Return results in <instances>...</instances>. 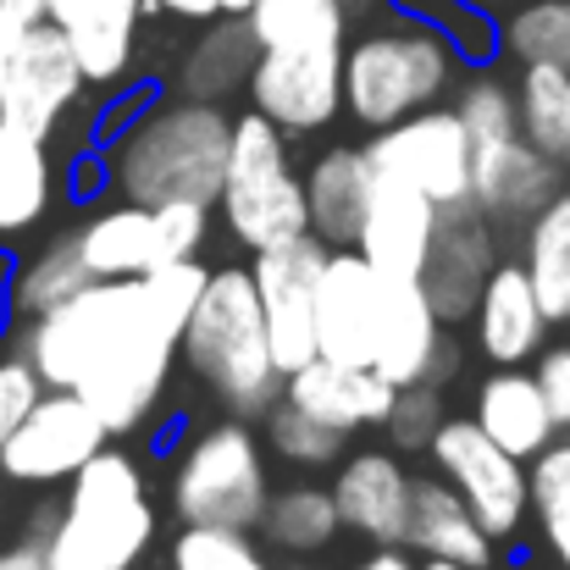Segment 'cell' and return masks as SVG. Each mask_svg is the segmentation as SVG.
<instances>
[{
  "instance_id": "obj_1",
  "label": "cell",
  "mask_w": 570,
  "mask_h": 570,
  "mask_svg": "<svg viewBox=\"0 0 570 570\" xmlns=\"http://www.w3.org/2000/svg\"><path fill=\"white\" fill-rule=\"evenodd\" d=\"M210 283V266L167 261L150 277H111L89 283L67 305L28 316L17 350L33 361L45 387H78L111 438H134L156 421L178 355H184V322L194 316L199 294Z\"/></svg>"
},
{
  "instance_id": "obj_2",
  "label": "cell",
  "mask_w": 570,
  "mask_h": 570,
  "mask_svg": "<svg viewBox=\"0 0 570 570\" xmlns=\"http://www.w3.org/2000/svg\"><path fill=\"white\" fill-rule=\"evenodd\" d=\"M233 156V117L216 100L194 95H156L134 111L128 128L106 139V178L117 199L134 205H173L205 199L216 205Z\"/></svg>"
},
{
  "instance_id": "obj_3",
  "label": "cell",
  "mask_w": 570,
  "mask_h": 570,
  "mask_svg": "<svg viewBox=\"0 0 570 570\" xmlns=\"http://www.w3.org/2000/svg\"><path fill=\"white\" fill-rule=\"evenodd\" d=\"M33 515V538H45L50 570H139L161 527L139 460L111 443L67 482L61 504Z\"/></svg>"
},
{
  "instance_id": "obj_4",
  "label": "cell",
  "mask_w": 570,
  "mask_h": 570,
  "mask_svg": "<svg viewBox=\"0 0 570 570\" xmlns=\"http://www.w3.org/2000/svg\"><path fill=\"white\" fill-rule=\"evenodd\" d=\"M184 366L227 415L244 421H261L283 399V366L249 266H210V283L184 322Z\"/></svg>"
},
{
  "instance_id": "obj_5",
  "label": "cell",
  "mask_w": 570,
  "mask_h": 570,
  "mask_svg": "<svg viewBox=\"0 0 570 570\" xmlns=\"http://www.w3.org/2000/svg\"><path fill=\"white\" fill-rule=\"evenodd\" d=\"M460 67L465 61L454 56V45L410 6H399V17L372 22L344 45V117L372 134L393 128L426 106H443V95L460 83Z\"/></svg>"
},
{
  "instance_id": "obj_6",
  "label": "cell",
  "mask_w": 570,
  "mask_h": 570,
  "mask_svg": "<svg viewBox=\"0 0 570 570\" xmlns=\"http://www.w3.org/2000/svg\"><path fill=\"white\" fill-rule=\"evenodd\" d=\"M272 504L266 443L244 415H222L194 432L173 460V515L178 527H244L255 532Z\"/></svg>"
},
{
  "instance_id": "obj_7",
  "label": "cell",
  "mask_w": 570,
  "mask_h": 570,
  "mask_svg": "<svg viewBox=\"0 0 570 570\" xmlns=\"http://www.w3.org/2000/svg\"><path fill=\"white\" fill-rule=\"evenodd\" d=\"M216 205H222L227 233L244 249H272L283 238L311 233V199H305V178L294 173L288 134L255 106L233 117V156H227V184Z\"/></svg>"
},
{
  "instance_id": "obj_8",
  "label": "cell",
  "mask_w": 570,
  "mask_h": 570,
  "mask_svg": "<svg viewBox=\"0 0 570 570\" xmlns=\"http://www.w3.org/2000/svg\"><path fill=\"white\" fill-rule=\"evenodd\" d=\"M426 460L471 504V515L493 532V543L521 538V527L532 521V465L521 454L493 443L471 415H443L438 438L426 443Z\"/></svg>"
},
{
  "instance_id": "obj_9",
  "label": "cell",
  "mask_w": 570,
  "mask_h": 570,
  "mask_svg": "<svg viewBox=\"0 0 570 570\" xmlns=\"http://www.w3.org/2000/svg\"><path fill=\"white\" fill-rule=\"evenodd\" d=\"M106 443H111V426L78 387H45L39 404L6 438L0 476L28 482V488H67Z\"/></svg>"
},
{
  "instance_id": "obj_10",
  "label": "cell",
  "mask_w": 570,
  "mask_h": 570,
  "mask_svg": "<svg viewBox=\"0 0 570 570\" xmlns=\"http://www.w3.org/2000/svg\"><path fill=\"white\" fill-rule=\"evenodd\" d=\"M344 45L350 39H316V45H283L261 50L255 72L244 83L249 106L272 117L283 134H316L344 117Z\"/></svg>"
},
{
  "instance_id": "obj_11",
  "label": "cell",
  "mask_w": 570,
  "mask_h": 570,
  "mask_svg": "<svg viewBox=\"0 0 570 570\" xmlns=\"http://www.w3.org/2000/svg\"><path fill=\"white\" fill-rule=\"evenodd\" d=\"M327 255H333L327 238L299 233V238L272 244V249H255V261H249V277H255L266 333H272V355H277L283 377L299 372L305 361H316V288H322Z\"/></svg>"
},
{
  "instance_id": "obj_12",
  "label": "cell",
  "mask_w": 570,
  "mask_h": 570,
  "mask_svg": "<svg viewBox=\"0 0 570 570\" xmlns=\"http://www.w3.org/2000/svg\"><path fill=\"white\" fill-rule=\"evenodd\" d=\"M366 156H372V167L382 178H399V184L421 189L426 199H438V205L471 199V156H476V145H471V134H465L454 106H426V111H415V117H404L393 128H377Z\"/></svg>"
},
{
  "instance_id": "obj_13",
  "label": "cell",
  "mask_w": 570,
  "mask_h": 570,
  "mask_svg": "<svg viewBox=\"0 0 570 570\" xmlns=\"http://www.w3.org/2000/svg\"><path fill=\"white\" fill-rule=\"evenodd\" d=\"M89 78L67 45V33L56 22H39L6 61V89H0V122L22 128L33 139H56L61 122L72 117V106L83 100Z\"/></svg>"
},
{
  "instance_id": "obj_14",
  "label": "cell",
  "mask_w": 570,
  "mask_h": 570,
  "mask_svg": "<svg viewBox=\"0 0 570 570\" xmlns=\"http://www.w3.org/2000/svg\"><path fill=\"white\" fill-rule=\"evenodd\" d=\"M460 361H465V350H460L454 327L432 311L426 288H421V283H399V277H387L377 361H372V366H377L393 387H415V382H426V387H449V382L460 377Z\"/></svg>"
},
{
  "instance_id": "obj_15",
  "label": "cell",
  "mask_w": 570,
  "mask_h": 570,
  "mask_svg": "<svg viewBox=\"0 0 570 570\" xmlns=\"http://www.w3.org/2000/svg\"><path fill=\"white\" fill-rule=\"evenodd\" d=\"M382 299H387V277L377 266L361 249H333L322 288H316V355L372 366L382 333Z\"/></svg>"
},
{
  "instance_id": "obj_16",
  "label": "cell",
  "mask_w": 570,
  "mask_h": 570,
  "mask_svg": "<svg viewBox=\"0 0 570 570\" xmlns=\"http://www.w3.org/2000/svg\"><path fill=\"white\" fill-rule=\"evenodd\" d=\"M499 266L493 255V222L460 199V205H443L438 210V233H432V249H426V266H421V288L432 299V311L454 327V322H471L476 311V294L488 283V272Z\"/></svg>"
},
{
  "instance_id": "obj_17",
  "label": "cell",
  "mask_w": 570,
  "mask_h": 570,
  "mask_svg": "<svg viewBox=\"0 0 570 570\" xmlns=\"http://www.w3.org/2000/svg\"><path fill=\"white\" fill-rule=\"evenodd\" d=\"M333 499H338L344 532L366 538L372 549H404L415 476L404 471V460L393 449H355V454H344L338 476H333Z\"/></svg>"
},
{
  "instance_id": "obj_18",
  "label": "cell",
  "mask_w": 570,
  "mask_h": 570,
  "mask_svg": "<svg viewBox=\"0 0 570 570\" xmlns=\"http://www.w3.org/2000/svg\"><path fill=\"white\" fill-rule=\"evenodd\" d=\"M560 178H566L560 161H549L527 134H510V139L476 145V156H471V205L493 227L532 222L560 194Z\"/></svg>"
},
{
  "instance_id": "obj_19",
  "label": "cell",
  "mask_w": 570,
  "mask_h": 570,
  "mask_svg": "<svg viewBox=\"0 0 570 570\" xmlns=\"http://www.w3.org/2000/svg\"><path fill=\"white\" fill-rule=\"evenodd\" d=\"M549 311L527 277L521 261H499L476 294V311H471V338L476 350L493 361V366H527L543 355L549 344Z\"/></svg>"
},
{
  "instance_id": "obj_20",
  "label": "cell",
  "mask_w": 570,
  "mask_h": 570,
  "mask_svg": "<svg viewBox=\"0 0 570 570\" xmlns=\"http://www.w3.org/2000/svg\"><path fill=\"white\" fill-rule=\"evenodd\" d=\"M145 11H150V0H50V22L67 33L89 89L128 83Z\"/></svg>"
},
{
  "instance_id": "obj_21",
  "label": "cell",
  "mask_w": 570,
  "mask_h": 570,
  "mask_svg": "<svg viewBox=\"0 0 570 570\" xmlns=\"http://www.w3.org/2000/svg\"><path fill=\"white\" fill-rule=\"evenodd\" d=\"M393 382L382 377L377 366H355V361H305L299 372L283 377V399L311 410L316 421L338 426V432H366V426H382L387 410H393Z\"/></svg>"
},
{
  "instance_id": "obj_22",
  "label": "cell",
  "mask_w": 570,
  "mask_h": 570,
  "mask_svg": "<svg viewBox=\"0 0 570 570\" xmlns=\"http://www.w3.org/2000/svg\"><path fill=\"white\" fill-rule=\"evenodd\" d=\"M438 210H443L438 199H426L421 189L377 173V194H372V210H366V227H361L355 249L377 266L382 277L415 283L421 266H426L432 233H438Z\"/></svg>"
},
{
  "instance_id": "obj_23",
  "label": "cell",
  "mask_w": 570,
  "mask_h": 570,
  "mask_svg": "<svg viewBox=\"0 0 570 570\" xmlns=\"http://www.w3.org/2000/svg\"><path fill=\"white\" fill-rule=\"evenodd\" d=\"M471 421L493 443H504L510 454H521V460H538L566 432L560 415H554V404H549V393L538 387V377L527 366H493L488 377L476 382Z\"/></svg>"
},
{
  "instance_id": "obj_24",
  "label": "cell",
  "mask_w": 570,
  "mask_h": 570,
  "mask_svg": "<svg viewBox=\"0 0 570 570\" xmlns=\"http://www.w3.org/2000/svg\"><path fill=\"white\" fill-rule=\"evenodd\" d=\"M72 238H78V255H83L95 283L150 277L156 266L173 261L167 238H161V222H156V205H134V199H117V205L95 210Z\"/></svg>"
},
{
  "instance_id": "obj_25",
  "label": "cell",
  "mask_w": 570,
  "mask_h": 570,
  "mask_svg": "<svg viewBox=\"0 0 570 570\" xmlns=\"http://www.w3.org/2000/svg\"><path fill=\"white\" fill-rule=\"evenodd\" d=\"M377 194V167L366 156V145H333L327 156H316V167L305 173V199H311V233L327 238L333 249H355L366 210Z\"/></svg>"
},
{
  "instance_id": "obj_26",
  "label": "cell",
  "mask_w": 570,
  "mask_h": 570,
  "mask_svg": "<svg viewBox=\"0 0 570 570\" xmlns=\"http://www.w3.org/2000/svg\"><path fill=\"white\" fill-rule=\"evenodd\" d=\"M410 554L421 560H460V566L488 570L493 566V532L471 515V504L432 471V476H415V499H410V538H404Z\"/></svg>"
},
{
  "instance_id": "obj_27",
  "label": "cell",
  "mask_w": 570,
  "mask_h": 570,
  "mask_svg": "<svg viewBox=\"0 0 570 570\" xmlns=\"http://www.w3.org/2000/svg\"><path fill=\"white\" fill-rule=\"evenodd\" d=\"M255 56H261V45H255L249 22H244V17H216L189 45V56H184V67H178V95L216 100V106H222L227 95H238V89L249 83Z\"/></svg>"
},
{
  "instance_id": "obj_28",
  "label": "cell",
  "mask_w": 570,
  "mask_h": 570,
  "mask_svg": "<svg viewBox=\"0 0 570 570\" xmlns=\"http://www.w3.org/2000/svg\"><path fill=\"white\" fill-rule=\"evenodd\" d=\"M56 199V161L50 145L0 122V238L28 233Z\"/></svg>"
},
{
  "instance_id": "obj_29",
  "label": "cell",
  "mask_w": 570,
  "mask_h": 570,
  "mask_svg": "<svg viewBox=\"0 0 570 570\" xmlns=\"http://www.w3.org/2000/svg\"><path fill=\"white\" fill-rule=\"evenodd\" d=\"M277 554H322L338 532H344V515H338V499L333 488L322 482H294L283 493H272L261 527H255Z\"/></svg>"
},
{
  "instance_id": "obj_30",
  "label": "cell",
  "mask_w": 570,
  "mask_h": 570,
  "mask_svg": "<svg viewBox=\"0 0 570 570\" xmlns=\"http://www.w3.org/2000/svg\"><path fill=\"white\" fill-rule=\"evenodd\" d=\"M521 266L554 327H570V189H560L532 222L521 244Z\"/></svg>"
},
{
  "instance_id": "obj_31",
  "label": "cell",
  "mask_w": 570,
  "mask_h": 570,
  "mask_svg": "<svg viewBox=\"0 0 570 570\" xmlns=\"http://www.w3.org/2000/svg\"><path fill=\"white\" fill-rule=\"evenodd\" d=\"M515 106H521V134L570 173V67H549V61L521 67Z\"/></svg>"
},
{
  "instance_id": "obj_32",
  "label": "cell",
  "mask_w": 570,
  "mask_h": 570,
  "mask_svg": "<svg viewBox=\"0 0 570 570\" xmlns=\"http://www.w3.org/2000/svg\"><path fill=\"white\" fill-rule=\"evenodd\" d=\"M89 283H95V277H89V266H83V255H78V238L61 233V238H50L39 255H28V261L17 266V277H11V305H17V316L28 322V316H45V311L67 305V299L83 294Z\"/></svg>"
},
{
  "instance_id": "obj_33",
  "label": "cell",
  "mask_w": 570,
  "mask_h": 570,
  "mask_svg": "<svg viewBox=\"0 0 570 570\" xmlns=\"http://www.w3.org/2000/svg\"><path fill=\"white\" fill-rule=\"evenodd\" d=\"M261 50L283 45H316V39H350V6L344 0H255L244 11Z\"/></svg>"
},
{
  "instance_id": "obj_34",
  "label": "cell",
  "mask_w": 570,
  "mask_h": 570,
  "mask_svg": "<svg viewBox=\"0 0 570 570\" xmlns=\"http://www.w3.org/2000/svg\"><path fill=\"white\" fill-rule=\"evenodd\" d=\"M399 6H410L421 22H432L471 72L493 67L504 56V22H499V11H488L476 0H399Z\"/></svg>"
},
{
  "instance_id": "obj_35",
  "label": "cell",
  "mask_w": 570,
  "mask_h": 570,
  "mask_svg": "<svg viewBox=\"0 0 570 570\" xmlns=\"http://www.w3.org/2000/svg\"><path fill=\"white\" fill-rule=\"evenodd\" d=\"M261 426H266L272 454H277V460H288V465H305V471L338 465V460L350 454V432H338V426L316 421L311 410H299V404H288V399H277V404L261 415Z\"/></svg>"
},
{
  "instance_id": "obj_36",
  "label": "cell",
  "mask_w": 570,
  "mask_h": 570,
  "mask_svg": "<svg viewBox=\"0 0 570 570\" xmlns=\"http://www.w3.org/2000/svg\"><path fill=\"white\" fill-rule=\"evenodd\" d=\"M532 465V521H538V538L543 549L570 566V432L554 438Z\"/></svg>"
},
{
  "instance_id": "obj_37",
  "label": "cell",
  "mask_w": 570,
  "mask_h": 570,
  "mask_svg": "<svg viewBox=\"0 0 570 570\" xmlns=\"http://www.w3.org/2000/svg\"><path fill=\"white\" fill-rule=\"evenodd\" d=\"M504 56L521 67H570V0H521L504 17Z\"/></svg>"
},
{
  "instance_id": "obj_38",
  "label": "cell",
  "mask_w": 570,
  "mask_h": 570,
  "mask_svg": "<svg viewBox=\"0 0 570 570\" xmlns=\"http://www.w3.org/2000/svg\"><path fill=\"white\" fill-rule=\"evenodd\" d=\"M173 566L178 570H277L244 527H178Z\"/></svg>"
},
{
  "instance_id": "obj_39",
  "label": "cell",
  "mask_w": 570,
  "mask_h": 570,
  "mask_svg": "<svg viewBox=\"0 0 570 570\" xmlns=\"http://www.w3.org/2000/svg\"><path fill=\"white\" fill-rule=\"evenodd\" d=\"M454 111H460V122H465L471 145H493V139H510V134H521L515 83H504V78H499V72H488V67H476V78L460 89Z\"/></svg>"
},
{
  "instance_id": "obj_40",
  "label": "cell",
  "mask_w": 570,
  "mask_h": 570,
  "mask_svg": "<svg viewBox=\"0 0 570 570\" xmlns=\"http://www.w3.org/2000/svg\"><path fill=\"white\" fill-rule=\"evenodd\" d=\"M438 426H443V387H426V382L399 387L393 393V410L382 421V432H387V443L399 454H426V443L438 438Z\"/></svg>"
},
{
  "instance_id": "obj_41",
  "label": "cell",
  "mask_w": 570,
  "mask_h": 570,
  "mask_svg": "<svg viewBox=\"0 0 570 570\" xmlns=\"http://www.w3.org/2000/svg\"><path fill=\"white\" fill-rule=\"evenodd\" d=\"M39 393H45V377L33 372V361L22 350H0V449L17 432V421L39 404Z\"/></svg>"
},
{
  "instance_id": "obj_42",
  "label": "cell",
  "mask_w": 570,
  "mask_h": 570,
  "mask_svg": "<svg viewBox=\"0 0 570 570\" xmlns=\"http://www.w3.org/2000/svg\"><path fill=\"white\" fill-rule=\"evenodd\" d=\"M156 222H161V238H167V255L173 261H194L210 238V205L205 199H173V205H156Z\"/></svg>"
},
{
  "instance_id": "obj_43",
  "label": "cell",
  "mask_w": 570,
  "mask_h": 570,
  "mask_svg": "<svg viewBox=\"0 0 570 570\" xmlns=\"http://www.w3.org/2000/svg\"><path fill=\"white\" fill-rule=\"evenodd\" d=\"M538 387L549 393V404H554V415H560V426H570V344H543V355H538Z\"/></svg>"
},
{
  "instance_id": "obj_44",
  "label": "cell",
  "mask_w": 570,
  "mask_h": 570,
  "mask_svg": "<svg viewBox=\"0 0 570 570\" xmlns=\"http://www.w3.org/2000/svg\"><path fill=\"white\" fill-rule=\"evenodd\" d=\"M39 22H50V0H0V61H11Z\"/></svg>"
},
{
  "instance_id": "obj_45",
  "label": "cell",
  "mask_w": 570,
  "mask_h": 570,
  "mask_svg": "<svg viewBox=\"0 0 570 570\" xmlns=\"http://www.w3.org/2000/svg\"><path fill=\"white\" fill-rule=\"evenodd\" d=\"M255 0H150V11L184 17V22H216V17H244Z\"/></svg>"
},
{
  "instance_id": "obj_46",
  "label": "cell",
  "mask_w": 570,
  "mask_h": 570,
  "mask_svg": "<svg viewBox=\"0 0 570 570\" xmlns=\"http://www.w3.org/2000/svg\"><path fill=\"white\" fill-rule=\"evenodd\" d=\"M0 570H50V560H45V538H22V543H11L6 554H0Z\"/></svg>"
},
{
  "instance_id": "obj_47",
  "label": "cell",
  "mask_w": 570,
  "mask_h": 570,
  "mask_svg": "<svg viewBox=\"0 0 570 570\" xmlns=\"http://www.w3.org/2000/svg\"><path fill=\"white\" fill-rule=\"evenodd\" d=\"M11 277H17V261H11V249H0V338H6V327H11V316H17V305H11Z\"/></svg>"
},
{
  "instance_id": "obj_48",
  "label": "cell",
  "mask_w": 570,
  "mask_h": 570,
  "mask_svg": "<svg viewBox=\"0 0 570 570\" xmlns=\"http://www.w3.org/2000/svg\"><path fill=\"white\" fill-rule=\"evenodd\" d=\"M410 549H372L355 570H415V560H404Z\"/></svg>"
},
{
  "instance_id": "obj_49",
  "label": "cell",
  "mask_w": 570,
  "mask_h": 570,
  "mask_svg": "<svg viewBox=\"0 0 570 570\" xmlns=\"http://www.w3.org/2000/svg\"><path fill=\"white\" fill-rule=\"evenodd\" d=\"M415 570H476V566H460V560H421Z\"/></svg>"
},
{
  "instance_id": "obj_50",
  "label": "cell",
  "mask_w": 570,
  "mask_h": 570,
  "mask_svg": "<svg viewBox=\"0 0 570 570\" xmlns=\"http://www.w3.org/2000/svg\"><path fill=\"white\" fill-rule=\"evenodd\" d=\"M344 6H350V17H355V11H361V17H366V11H377L382 0H344Z\"/></svg>"
},
{
  "instance_id": "obj_51",
  "label": "cell",
  "mask_w": 570,
  "mask_h": 570,
  "mask_svg": "<svg viewBox=\"0 0 570 570\" xmlns=\"http://www.w3.org/2000/svg\"><path fill=\"white\" fill-rule=\"evenodd\" d=\"M476 6H488V11H515L521 0H476Z\"/></svg>"
},
{
  "instance_id": "obj_52",
  "label": "cell",
  "mask_w": 570,
  "mask_h": 570,
  "mask_svg": "<svg viewBox=\"0 0 570 570\" xmlns=\"http://www.w3.org/2000/svg\"><path fill=\"white\" fill-rule=\"evenodd\" d=\"M0 89H6V61H0Z\"/></svg>"
},
{
  "instance_id": "obj_53",
  "label": "cell",
  "mask_w": 570,
  "mask_h": 570,
  "mask_svg": "<svg viewBox=\"0 0 570 570\" xmlns=\"http://www.w3.org/2000/svg\"><path fill=\"white\" fill-rule=\"evenodd\" d=\"M161 570H178V566H161Z\"/></svg>"
},
{
  "instance_id": "obj_54",
  "label": "cell",
  "mask_w": 570,
  "mask_h": 570,
  "mask_svg": "<svg viewBox=\"0 0 570 570\" xmlns=\"http://www.w3.org/2000/svg\"><path fill=\"white\" fill-rule=\"evenodd\" d=\"M554 570H570V566H554Z\"/></svg>"
},
{
  "instance_id": "obj_55",
  "label": "cell",
  "mask_w": 570,
  "mask_h": 570,
  "mask_svg": "<svg viewBox=\"0 0 570 570\" xmlns=\"http://www.w3.org/2000/svg\"><path fill=\"white\" fill-rule=\"evenodd\" d=\"M566 432H570V426H566Z\"/></svg>"
}]
</instances>
